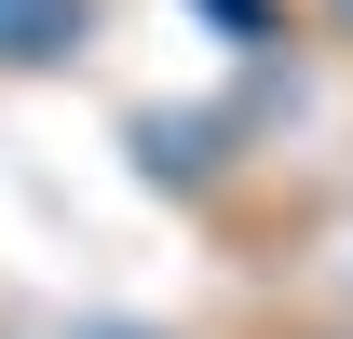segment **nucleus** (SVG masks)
I'll return each mask as SVG.
<instances>
[{
	"label": "nucleus",
	"instance_id": "nucleus-1",
	"mask_svg": "<svg viewBox=\"0 0 353 339\" xmlns=\"http://www.w3.org/2000/svg\"><path fill=\"white\" fill-rule=\"evenodd\" d=\"M82 41V0H0V54H68Z\"/></svg>",
	"mask_w": 353,
	"mask_h": 339
},
{
	"label": "nucleus",
	"instance_id": "nucleus-2",
	"mask_svg": "<svg viewBox=\"0 0 353 339\" xmlns=\"http://www.w3.org/2000/svg\"><path fill=\"white\" fill-rule=\"evenodd\" d=\"M109 339H136V326H109Z\"/></svg>",
	"mask_w": 353,
	"mask_h": 339
},
{
	"label": "nucleus",
	"instance_id": "nucleus-3",
	"mask_svg": "<svg viewBox=\"0 0 353 339\" xmlns=\"http://www.w3.org/2000/svg\"><path fill=\"white\" fill-rule=\"evenodd\" d=\"M340 14H353V0H340Z\"/></svg>",
	"mask_w": 353,
	"mask_h": 339
}]
</instances>
